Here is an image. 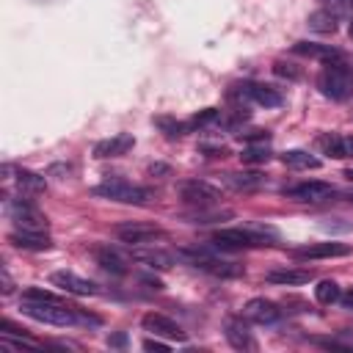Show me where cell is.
<instances>
[{
  "instance_id": "cell-1",
  "label": "cell",
  "mask_w": 353,
  "mask_h": 353,
  "mask_svg": "<svg viewBox=\"0 0 353 353\" xmlns=\"http://www.w3.org/2000/svg\"><path fill=\"white\" fill-rule=\"evenodd\" d=\"M268 237H276L273 229L268 226H245V229H218L212 234V245L223 251H243V248H256L268 245Z\"/></svg>"
},
{
  "instance_id": "cell-2",
  "label": "cell",
  "mask_w": 353,
  "mask_h": 353,
  "mask_svg": "<svg viewBox=\"0 0 353 353\" xmlns=\"http://www.w3.org/2000/svg\"><path fill=\"white\" fill-rule=\"evenodd\" d=\"M317 88L328 99H336V102L347 99L353 94V69L342 58L325 63V69L317 74Z\"/></svg>"
},
{
  "instance_id": "cell-3",
  "label": "cell",
  "mask_w": 353,
  "mask_h": 353,
  "mask_svg": "<svg viewBox=\"0 0 353 353\" xmlns=\"http://www.w3.org/2000/svg\"><path fill=\"white\" fill-rule=\"evenodd\" d=\"M22 312L47 325H74L80 323V309L66 306L63 301H22Z\"/></svg>"
},
{
  "instance_id": "cell-4",
  "label": "cell",
  "mask_w": 353,
  "mask_h": 353,
  "mask_svg": "<svg viewBox=\"0 0 353 353\" xmlns=\"http://www.w3.org/2000/svg\"><path fill=\"white\" fill-rule=\"evenodd\" d=\"M176 256L185 259L188 265H193L196 270H204V273H212V276H221V279L243 276V265H237L232 259H223V256H215L207 248H182Z\"/></svg>"
},
{
  "instance_id": "cell-5",
  "label": "cell",
  "mask_w": 353,
  "mask_h": 353,
  "mask_svg": "<svg viewBox=\"0 0 353 353\" xmlns=\"http://www.w3.org/2000/svg\"><path fill=\"white\" fill-rule=\"evenodd\" d=\"M91 193L99 196V199H108V201H119V204H143V201H149V196H152L149 188L132 185V182H127V179H105V182H99Z\"/></svg>"
},
{
  "instance_id": "cell-6",
  "label": "cell",
  "mask_w": 353,
  "mask_h": 353,
  "mask_svg": "<svg viewBox=\"0 0 353 353\" xmlns=\"http://www.w3.org/2000/svg\"><path fill=\"white\" fill-rule=\"evenodd\" d=\"M176 193L188 207H212L221 199V190L204 179H185L176 185Z\"/></svg>"
},
{
  "instance_id": "cell-7",
  "label": "cell",
  "mask_w": 353,
  "mask_h": 353,
  "mask_svg": "<svg viewBox=\"0 0 353 353\" xmlns=\"http://www.w3.org/2000/svg\"><path fill=\"white\" fill-rule=\"evenodd\" d=\"M3 207H6V215L17 223V226H25V229H44L47 226V218H44V212L36 207V204H30L28 199H6L3 201Z\"/></svg>"
},
{
  "instance_id": "cell-8",
  "label": "cell",
  "mask_w": 353,
  "mask_h": 353,
  "mask_svg": "<svg viewBox=\"0 0 353 353\" xmlns=\"http://www.w3.org/2000/svg\"><path fill=\"white\" fill-rule=\"evenodd\" d=\"M229 97L232 99H251V102L265 105V108H279L284 102L281 94L273 85H265V83H237V85H232Z\"/></svg>"
},
{
  "instance_id": "cell-9",
  "label": "cell",
  "mask_w": 353,
  "mask_h": 353,
  "mask_svg": "<svg viewBox=\"0 0 353 353\" xmlns=\"http://www.w3.org/2000/svg\"><path fill=\"white\" fill-rule=\"evenodd\" d=\"M287 199L292 201H303V204H317V201H325L334 196V188L328 182H320V179H309V182H298L292 188L284 190Z\"/></svg>"
},
{
  "instance_id": "cell-10",
  "label": "cell",
  "mask_w": 353,
  "mask_h": 353,
  "mask_svg": "<svg viewBox=\"0 0 353 353\" xmlns=\"http://www.w3.org/2000/svg\"><path fill=\"white\" fill-rule=\"evenodd\" d=\"M130 256L138 262V265H143V268H149V270H168L171 265H174V254H168L165 248H157L154 243H143V245H132V251H130Z\"/></svg>"
},
{
  "instance_id": "cell-11",
  "label": "cell",
  "mask_w": 353,
  "mask_h": 353,
  "mask_svg": "<svg viewBox=\"0 0 353 353\" xmlns=\"http://www.w3.org/2000/svg\"><path fill=\"white\" fill-rule=\"evenodd\" d=\"M113 232H116V237L121 243H130V245H143V243H152L154 237H163L160 226H154V223H135V221L119 223Z\"/></svg>"
},
{
  "instance_id": "cell-12",
  "label": "cell",
  "mask_w": 353,
  "mask_h": 353,
  "mask_svg": "<svg viewBox=\"0 0 353 353\" xmlns=\"http://www.w3.org/2000/svg\"><path fill=\"white\" fill-rule=\"evenodd\" d=\"M8 243L14 248H22V251H47L52 245V240H50V234L44 229H25V226L14 229L8 234Z\"/></svg>"
},
{
  "instance_id": "cell-13",
  "label": "cell",
  "mask_w": 353,
  "mask_h": 353,
  "mask_svg": "<svg viewBox=\"0 0 353 353\" xmlns=\"http://www.w3.org/2000/svg\"><path fill=\"white\" fill-rule=\"evenodd\" d=\"M347 254H350V245L347 243H336V240L312 243V245H303V248L292 251L295 259H334V256H347Z\"/></svg>"
},
{
  "instance_id": "cell-14",
  "label": "cell",
  "mask_w": 353,
  "mask_h": 353,
  "mask_svg": "<svg viewBox=\"0 0 353 353\" xmlns=\"http://www.w3.org/2000/svg\"><path fill=\"white\" fill-rule=\"evenodd\" d=\"M243 314H245V320H251V323L273 325V323H279L281 309H279V303H273V301H268V298H251V301L243 306Z\"/></svg>"
},
{
  "instance_id": "cell-15",
  "label": "cell",
  "mask_w": 353,
  "mask_h": 353,
  "mask_svg": "<svg viewBox=\"0 0 353 353\" xmlns=\"http://www.w3.org/2000/svg\"><path fill=\"white\" fill-rule=\"evenodd\" d=\"M141 325H143L146 331H152L154 336H165V339H176V342H185V339H188V334H185L171 317H165V314H160V312L143 314Z\"/></svg>"
},
{
  "instance_id": "cell-16",
  "label": "cell",
  "mask_w": 353,
  "mask_h": 353,
  "mask_svg": "<svg viewBox=\"0 0 353 353\" xmlns=\"http://www.w3.org/2000/svg\"><path fill=\"white\" fill-rule=\"evenodd\" d=\"M132 146H135V138H132L130 132H116V135L102 138V141L94 143V157H99V160L121 157V154H127Z\"/></svg>"
},
{
  "instance_id": "cell-17",
  "label": "cell",
  "mask_w": 353,
  "mask_h": 353,
  "mask_svg": "<svg viewBox=\"0 0 353 353\" xmlns=\"http://www.w3.org/2000/svg\"><path fill=\"white\" fill-rule=\"evenodd\" d=\"M50 281L55 287H61L63 292H72V295H97V284L91 279H83L72 270H55L50 276Z\"/></svg>"
},
{
  "instance_id": "cell-18",
  "label": "cell",
  "mask_w": 353,
  "mask_h": 353,
  "mask_svg": "<svg viewBox=\"0 0 353 353\" xmlns=\"http://www.w3.org/2000/svg\"><path fill=\"white\" fill-rule=\"evenodd\" d=\"M226 339L234 350H256V339L251 334V325L243 317H229L226 320Z\"/></svg>"
},
{
  "instance_id": "cell-19",
  "label": "cell",
  "mask_w": 353,
  "mask_h": 353,
  "mask_svg": "<svg viewBox=\"0 0 353 353\" xmlns=\"http://www.w3.org/2000/svg\"><path fill=\"white\" fill-rule=\"evenodd\" d=\"M312 279H314V273L306 268H273L265 276L268 284H279V287H298V284H306Z\"/></svg>"
},
{
  "instance_id": "cell-20",
  "label": "cell",
  "mask_w": 353,
  "mask_h": 353,
  "mask_svg": "<svg viewBox=\"0 0 353 353\" xmlns=\"http://www.w3.org/2000/svg\"><path fill=\"white\" fill-rule=\"evenodd\" d=\"M320 149L328 154V157H334V160H345V157H353V135H334V132H328V135H320Z\"/></svg>"
},
{
  "instance_id": "cell-21",
  "label": "cell",
  "mask_w": 353,
  "mask_h": 353,
  "mask_svg": "<svg viewBox=\"0 0 353 353\" xmlns=\"http://www.w3.org/2000/svg\"><path fill=\"white\" fill-rule=\"evenodd\" d=\"M292 52H295V55H303V58L325 61V63L342 58V52H339L336 47H331V44H317V41H295V44H292Z\"/></svg>"
},
{
  "instance_id": "cell-22",
  "label": "cell",
  "mask_w": 353,
  "mask_h": 353,
  "mask_svg": "<svg viewBox=\"0 0 353 353\" xmlns=\"http://www.w3.org/2000/svg\"><path fill=\"white\" fill-rule=\"evenodd\" d=\"M223 185L237 193H251L265 185V176L256 171H229V174H223Z\"/></svg>"
},
{
  "instance_id": "cell-23",
  "label": "cell",
  "mask_w": 353,
  "mask_h": 353,
  "mask_svg": "<svg viewBox=\"0 0 353 353\" xmlns=\"http://www.w3.org/2000/svg\"><path fill=\"white\" fill-rule=\"evenodd\" d=\"M94 259H97V265H99L102 270H108V273H113V276H124V273H127L124 256H121L116 248H110V245H97V248H94Z\"/></svg>"
},
{
  "instance_id": "cell-24",
  "label": "cell",
  "mask_w": 353,
  "mask_h": 353,
  "mask_svg": "<svg viewBox=\"0 0 353 353\" xmlns=\"http://www.w3.org/2000/svg\"><path fill=\"white\" fill-rule=\"evenodd\" d=\"M14 182H17V188H19L22 193H28V196H39V193L47 190V179H44L41 174H36V171H28V168H17Z\"/></svg>"
},
{
  "instance_id": "cell-25",
  "label": "cell",
  "mask_w": 353,
  "mask_h": 353,
  "mask_svg": "<svg viewBox=\"0 0 353 353\" xmlns=\"http://www.w3.org/2000/svg\"><path fill=\"white\" fill-rule=\"evenodd\" d=\"M234 212L232 210H218L215 204L212 207H190V212L185 215L188 223H199V226H207V223H215V221H226L232 218Z\"/></svg>"
},
{
  "instance_id": "cell-26",
  "label": "cell",
  "mask_w": 353,
  "mask_h": 353,
  "mask_svg": "<svg viewBox=\"0 0 353 353\" xmlns=\"http://www.w3.org/2000/svg\"><path fill=\"white\" fill-rule=\"evenodd\" d=\"M281 163L295 168V171H314V168H320V157L309 154L306 149H287L281 154Z\"/></svg>"
},
{
  "instance_id": "cell-27",
  "label": "cell",
  "mask_w": 353,
  "mask_h": 353,
  "mask_svg": "<svg viewBox=\"0 0 353 353\" xmlns=\"http://www.w3.org/2000/svg\"><path fill=\"white\" fill-rule=\"evenodd\" d=\"M336 14H331L328 8H320V11H312L309 14V19H306V25H309V30H314V33H334L336 30Z\"/></svg>"
},
{
  "instance_id": "cell-28",
  "label": "cell",
  "mask_w": 353,
  "mask_h": 353,
  "mask_svg": "<svg viewBox=\"0 0 353 353\" xmlns=\"http://www.w3.org/2000/svg\"><path fill=\"white\" fill-rule=\"evenodd\" d=\"M314 298H317V303L331 306V303H336V301L342 298V290H339V284H336L334 279H323V281L314 287Z\"/></svg>"
},
{
  "instance_id": "cell-29",
  "label": "cell",
  "mask_w": 353,
  "mask_h": 353,
  "mask_svg": "<svg viewBox=\"0 0 353 353\" xmlns=\"http://www.w3.org/2000/svg\"><path fill=\"white\" fill-rule=\"evenodd\" d=\"M154 124H157V130H160L165 138H182V135L188 132V124L176 121L174 116H157Z\"/></svg>"
},
{
  "instance_id": "cell-30",
  "label": "cell",
  "mask_w": 353,
  "mask_h": 353,
  "mask_svg": "<svg viewBox=\"0 0 353 353\" xmlns=\"http://www.w3.org/2000/svg\"><path fill=\"white\" fill-rule=\"evenodd\" d=\"M273 74L276 77H284V80H301L303 77V69L298 63H292V61L279 58V61H273Z\"/></svg>"
},
{
  "instance_id": "cell-31",
  "label": "cell",
  "mask_w": 353,
  "mask_h": 353,
  "mask_svg": "<svg viewBox=\"0 0 353 353\" xmlns=\"http://www.w3.org/2000/svg\"><path fill=\"white\" fill-rule=\"evenodd\" d=\"M243 163H268L270 160V149L265 143H251L248 149H243Z\"/></svg>"
},
{
  "instance_id": "cell-32",
  "label": "cell",
  "mask_w": 353,
  "mask_h": 353,
  "mask_svg": "<svg viewBox=\"0 0 353 353\" xmlns=\"http://www.w3.org/2000/svg\"><path fill=\"white\" fill-rule=\"evenodd\" d=\"M221 119V110L218 108H204L201 113H196L190 121H188V127H207V124H212V121H218Z\"/></svg>"
},
{
  "instance_id": "cell-33",
  "label": "cell",
  "mask_w": 353,
  "mask_h": 353,
  "mask_svg": "<svg viewBox=\"0 0 353 353\" xmlns=\"http://www.w3.org/2000/svg\"><path fill=\"white\" fill-rule=\"evenodd\" d=\"M323 8H328L336 17H350L353 14V0H320Z\"/></svg>"
},
{
  "instance_id": "cell-34",
  "label": "cell",
  "mask_w": 353,
  "mask_h": 353,
  "mask_svg": "<svg viewBox=\"0 0 353 353\" xmlns=\"http://www.w3.org/2000/svg\"><path fill=\"white\" fill-rule=\"evenodd\" d=\"M22 301H61L58 295H52L50 290H41V287H28L22 292Z\"/></svg>"
},
{
  "instance_id": "cell-35",
  "label": "cell",
  "mask_w": 353,
  "mask_h": 353,
  "mask_svg": "<svg viewBox=\"0 0 353 353\" xmlns=\"http://www.w3.org/2000/svg\"><path fill=\"white\" fill-rule=\"evenodd\" d=\"M201 152H207V157H226V154H229L226 146H204Z\"/></svg>"
},
{
  "instance_id": "cell-36",
  "label": "cell",
  "mask_w": 353,
  "mask_h": 353,
  "mask_svg": "<svg viewBox=\"0 0 353 353\" xmlns=\"http://www.w3.org/2000/svg\"><path fill=\"white\" fill-rule=\"evenodd\" d=\"M143 347H146V350H168V345H165V342H160V339H146V342H143Z\"/></svg>"
},
{
  "instance_id": "cell-37",
  "label": "cell",
  "mask_w": 353,
  "mask_h": 353,
  "mask_svg": "<svg viewBox=\"0 0 353 353\" xmlns=\"http://www.w3.org/2000/svg\"><path fill=\"white\" fill-rule=\"evenodd\" d=\"M14 290V281H11V276H8V270H3V295H8Z\"/></svg>"
},
{
  "instance_id": "cell-38",
  "label": "cell",
  "mask_w": 353,
  "mask_h": 353,
  "mask_svg": "<svg viewBox=\"0 0 353 353\" xmlns=\"http://www.w3.org/2000/svg\"><path fill=\"white\" fill-rule=\"evenodd\" d=\"M141 281H143V284H149L152 290H163V281H160V279H152V276H143Z\"/></svg>"
},
{
  "instance_id": "cell-39",
  "label": "cell",
  "mask_w": 353,
  "mask_h": 353,
  "mask_svg": "<svg viewBox=\"0 0 353 353\" xmlns=\"http://www.w3.org/2000/svg\"><path fill=\"white\" fill-rule=\"evenodd\" d=\"M339 301H342V306H345V309H353V287H350Z\"/></svg>"
},
{
  "instance_id": "cell-40",
  "label": "cell",
  "mask_w": 353,
  "mask_h": 353,
  "mask_svg": "<svg viewBox=\"0 0 353 353\" xmlns=\"http://www.w3.org/2000/svg\"><path fill=\"white\" fill-rule=\"evenodd\" d=\"M108 342H110V345H124V334H116V336H110Z\"/></svg>"
},
{
  "instance_id": "cell-41",
  "label": "cell",
  "mask_w": 353,
  "mask_h": 353,
  "mask_svg": "<svg viewBox=\"0 0 353 353\" xmlns=\"http://www.w3.org/2000/svg\"><path fill=\"white\" fill-rule=\"evenodd\" d=\"M350 36H353V19H350Z\"/></svg>"
},
{
  "instance_id": "cell-42",
  "label": "cell",
  "mask_w": 353,
  "mask_h": 353,
  "mask_svg": "<svg viewBox=\"0 0 353 353\" xmlns=\"http://www.w3.org/2000/svg\"><path fill=\"white\" fill-rule=\"evenodd\" d=\"M345 176H350V179H353V171H347V174H345Z\"/></svg>"
}]
</instances>
